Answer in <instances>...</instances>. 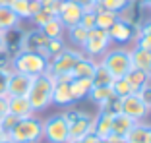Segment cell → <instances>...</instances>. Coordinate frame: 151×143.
Wrapping results in <instances>:
<instances>
[{
  "label": "cell",
  "mask_w": 151,
  "mask_h": 143,
  "mask_svg": "<svg viewBox=\"0 0 151 143\" xmlns=\"http://www.w3.org/2000/svg\"><path fill=\"white\" fill-rule=\"evenodd\" d=\"M52 87H54V77L50 76L49 72L33 77V83H31L29 93H27V99H29L35 114L47 110L52 104Z\"/></svg>",
  "instance_id": "obj_1"
},
{
  "label": "cell",
  "mask_w": 151,
  "mask_h": 143,
  "mask_svg": "<svg viewBox=\"0 0 151 143\" xmlns=\"http://www.w3.org/2000/svg\"><path fill=\"white\" fill-rule=\"evenodd\" d=\"M49 70V60L41 52H29V50H19L12 58V72H19L25 76H41Z\"/></svg>",
  "instance_id": "obj_2"
},
{
  "label": "cell",
  "mask_w": 151,
  "mask_h": 143,
  "mask_svg": "<svg viewBox=\"0 0 151 143\" xmlns=\"http://www.w3.org/2000/svg\"><path fill=\"white\" fill-rule=\"evenodd\" d=\"M8 137L16 143H41L43 141V120L37 118L35 114L22 118L16 124V128L8 134Z\"/></svg>",
  "instance_id": "obj_3"
},
{
  "label": "cell",
  "mask_w": 151,
  "mask_h": 143,
  "mask_svg": "<svg viewBox=\"0 0 151 143\" xmlns=\"http://www.w3.org/2000/svg\"><path fill=\"white\" fill-rule=\"evenodd\" d=\"M99 62L112 74V77H124L132 70V58H130V49L126 46H114L109 49L103 54Z\"/></svg>",
  "instance_id": "obj_4"
},
{
  "label": "cell",
  "mask_w": 151,
  "mask_h": 143,
  "mask_svg": "<svg viewBox=\"0 0 151 143\" xmlns=\"http://www.w3.org/2000/svg\"><path fill=\"white\" fill-rule=\"evenodd\" d=\"M81 56H83V50L81 49L66 46L58 56H54V58L49 60V70L47 72H49L54 79H58V77H66V76L72 77V70H74L76 62H78Z\"/></svg>",
  "instance_id": "obj_5"
},
{
  "label": "cell",
  "mask_w": 151,
  "mask_h": 143,
  "mask_svg": "<svg viewBox=\"0 0 151 143\" xmlns=\"http://www.w3.org/2000/svg\"><path fill=\"white\" fill-rule=\"evenodd\" d=\"M43 139L47 143H68L70 141V126L64 120L62 112L52 114L43 120Z\"/></svg>",
  "instance_id": "obj_6"
},
{
  "label": "cell",
  "mask_w": 151,
  "mask_h": 143,
  "mask_svg": "<svg viewBox=\"0 0 151 143\" xmlns=\"http://www.w3.org/2000/svg\"><path fill=\"white\" fill-rule=\"evenodd\" d=\"M111 37H109V33L105 31V29H99V27H95V29H91L87 35V41H85L83 45V54L85 56H89V58H101L103 54L107 52L109 49H111Z\"/></svg>",
  "instance_id": "obj_7"
},
{
  "label": "cell",
  "mask_w": 151,
  "mask_h": 143,
  "mask_svg": "<svg viewBox=\"0 0 151 143\" xmlns=\"http://www.w3.org/2000/svg\"><path fill=\"white\" fill-rule=\"evenodd\" d=\"M120 112L126 114V116H130L136 122H142L149 114V108L142 103V99L138 97V93H132L128 97L120 99Z\"/></svg>",
  "instance_id": "obj_8"
},
{
  "label": "cell",
  "mask_w": 151,
  "mask_h": 143,
  "mask_svg": "<svg viewBox=\"0 0 151 143\" xmlns=\"http://www.w3.org/2000/svg\"><path fill=\"white\" fill-rule=\"evenodd\" d=\"M70 79H72L70 76L54 79V87H52V104L66 107V108L74 104V97H72V89H70Z\"/></svg>",
  "instance_id": "obj_9"
},
{
  "label": "cell",
  "mask_w": 151,
  "mask_h": 143,
  "mask_svg": "<svg viewBox=\"0 0 151 143\" xmlns=\"http://www.w3.org/2000/svg\"><path fill=\"white\" fill-rule=\"evenodd\" d=\"M33 77L19 74V72H10V81H8V97H27L31 89Z\"/></svg>",
  "instance_id": "obj_10"
},
{
  "label": "cell",
  "mask_w": 151,
  "mask_h": 143,
  "mask_svg": "<svg viewBox=\"0 0 151 143\" xmlns=\"http://www.w3.org/2000/svg\"><path fill=\"white\" fill-rule=\"evenodd\" d=\"M95 128V116L89 112H80V116L70 124V139H81L87 134H91Z\"/></svg>",
  "instance_id": "obj_11"
},
{
  "label": "cell",
  "mask_w": 151,
  "mask_h": 143,
  "mask_svg": "<svg viewBox=\"0 0 151 143\" xmlns=\"http://www.w3.org/2000/svg\"><path fill=\"white\" fill-rule=\"evenodd\" d=\"M49 39L41 29L33 27L29 31H23V39H22V50H29V52H43L47 46Z\"/></svg>",
  "instance_id": "obj_12"
},
{
  "label": "cell",
  "mask_w": 151,
  "mask_h": 143,
  "mask_svg": "<svg viewBox=\"0 0 151 143\" xmlns=\"http://www.w3.org/2000/svg\"><path fill=\"white\" fill-rule=\"evenodd\" d=\"M81 14H83V10L76 4L74 0H68V2H62L60 12H58L56 18L62 21V25L66 27V29H70V27H74V25H80Z\"/></svg>",
  "instance_id": "obj_13"
},
{
  "label": "cell",
  "mask_w": 151,
  "mask_h": 143,
  "mask_svg": "<svg viewBox=\"0 0 151 143\" xmlns=\"http://www.w3.org/2000/svg\"><path fill=\"white\" fill-rule=\"evenodd\" d=\"M109 37H111V43H128L130 39H136V33H138V25H132V23H126L122 21V19H118V21L114 23V25H111V29H109Z\"/></svg>",
  "instance_id": "obj_14"
},
{
  "label": "cell",
  "mask_w": 151,
  "mask_h": 143,
  "mask_svg": "<svg viewBox=\"0 0 151 143\" xmlns=\"http://www.w3.org/2000/svg\"><path fill=\"white\" fill-rule=\"evenodd\" d=\"M8 112L18 118H27L35 114L27 97H8Z\"/></svg>",
  "instance_id": "obj_15"
},
{
  "label": "cell",
  "mask_w": 151,
  "mask_h": 143,
  "mask_svg": "<svg viewBox=\"0 0 151 143\" xmlns=\"http://www.w3.org/2000/svg\"><path fill=\"white\" fill-rule=\"evenodd\" d=\"M134 124H136V120H132L130 116H126L122 112L112 114V135L118 139H124L128 135V132L134 128Z\"/></svg>",
  "instance_id": "obj_16"
},
{
  "label": "cell",
  "mask_w": 151,
  "mask_h": 143,
  "mask_svg": "<svg viewBox=\"0 0 151 143\" xmlns=\"http://www.w3.org/2000/svg\"><path fill=\"white\" fill-rule=\"evenodd\" d=\"M130 58H132V68L151 74V50H143L134 45V49H130Z\"/></svg>",
  "instance_id": "obj_17"
},
{
  "label": "cell",
  "mask_w": 151,
  "mask_h": 143,
  "mask_svg": "<svg viewBox=\"0 0 151 143\" xmlns=\"http://www.w3.org/2000/svg\"><path fill=\"white\" fill-rule=\"evenodd\" d=\"M93 132L99 135V139H109L112 135V114L105 110H99L95 116V128Z\"/></svg>",
  "instance_id": "obj_18"
},
{
  "label": "cell",
  "mask_w": 151,
  "mask_h": 143,
  "mask_svg": "<svg viewBox=\"0 0 151 143\" xmlns=\"http://www.w3.org/2000/svg\"><path fill=\"white\" fill-rule=\"evenodd\" d=\"M91 87H93V81L87 79V77H72V79H70V89H72L74 103L87 99V95H89V91H91Z\"/></svg>",
  "instance_id": "obj_19"
},
{
  "label": "cell",
  "mask_w": 151,
  "mask_h": 143,
  "mask_svg": "<svg viewBox=\"0 0 151 143\" xmlns=\"http://www.w3.org/2000/svg\"><path fill=\"white\" fill-rule=\"evenodd\" d=\"M95 68H97V60L89 58V56H81L78 62H76L74 70H72V77H87L91 79L95 74Z\"/></svg>",
  "instance_id": "obj_20"
},
{
  "label": "cell",
  "mask_w": 151,
  "mask_h": 143,
  "mask_svg": "<svg viewBox=\"0 0 151 143\" xmlns=\"http://www.w3.org/2000/svg\"><path fill=\"white\" fill-rule=\"evenodd\" d=\"M118 19H120V16L116 12H109V10H103L101 6H95V27L109 31L111 25H114Z\"/></svg>",
  "instance_id": "obj_21"
},
{
  "label": "cell",
  "mask_w": 151,
  "mask_h": 143,
  "mask_svg": "<svg viewBox=\"0 0 151 143\" xmlns=\"http://www.w3.org/2000/svg\"><path fill=\"white\" fill-rule=\"evenodd\" d=\"M124 139H126V143H149V124L136 122Z\"/></svg>",
  "instance_id": "obj_22"
},
{
  "label": "cell",
  "mask_w": 151,
  "mask_h": 143,
  "mask_svg": "<svg viewBox=\"0 0 151 143\" xmlns=\"http://www.w3.org/2000/svg\"><path fill=\"white\" fill-rule=\"evenodd\" d=\"M19 18L14 14V10L10 6H0V31L6 33L14 27H19Z\"/></svg>",
  "instance_id": "obj_23"
},
{
  "label": "cell",
  "mask_w": 151,
  "mask_h": 143,
  "mask_svg": "<svg viewBox=\"0 0 151 143\" xmlns=\"http://www.w3.org/2000/svg\"><path fill=\"white\" fill-rule=\"evenodd\" d=\"M87 99H91V103H95L99 108H103L105 104L111 101V99H114V95H112V89H111V85L109 87H91V91H89Z\"/></svg>",
  "instance_id": "obj_24"
},
{
  "label": "cell",
  "mask_w": 151,
  "mask_h": 143,
  "mask_svg": "<svg viewBox=\"0 0 151 143\" xmlns=\"http://www.w3.org/2000/svg\"><path fill=\"white\" fill-rule=\"evenodd\" d=\"M41 31L47 35V39H60V37H64V33H66V27L62 25V21L58 18H50L49 21L41 27Z\"/></svg>",
  "instance_id": "obj_25"
},
{
  "label": "cell",
  "mask_w": 151,
  "mask_h": 143,
  "mask_svg": "<svg viewBox=\"0 0 151 143\" xmlns=\"http://www.w3.org/2000/svg\"><path fill=\"white\" fill-rule=\"evenodd\" d=\"M111 89H112V95H114L116 99H124V97H128V95L136 93V89L128 83L126 77H114L112 83H111Z\"/></svg>",
  "instance_id": "obj_26"
},
{
  "label": "cell",
  "mask_w": 151,
  "mask_h": 143,
  "mask_svg": "<svg viewBox=\"0 0 151 143\" xmlns=\"http://www.w3.org/2000/svg\"><path fill=\"white\" fill-rule=\"evenodd\" d=\"M112 79H114L112 74L97 60V68H95V74H93V77H91L93 85L95 87H109V85L112 83Z\"/></svg>",
  "instance_id": "obj_27"
},
{
  "label": "cell",
  "mask_w": 151,
  "mask_h": 143,
  "mask_svg": "<svg viewBox=\"0 0 151 143\" xmlns=\"http://www.w3.org/2000/svg\"><path fill=\"white\" fill-rule=\"evenodd\" d=\"M66 33H68V39H70V43L76 46V49H83L85 41H87V35H89V31L85 29V27L74 25V27H70V29H66Z\"/></svg>",
  "instance_id": "obj_28"
},
{
  "label": "cell",
  "mask_w": 151,
  "mask_h": 143,
  "mask_svg": "<svg viewBox=\"0 0 151 143\" xmlns=\"http://www.w3.org/2000/svg\"><path fill=\"white\" fill-rule=\"evenodd\" d=\"M66 46H68V43L64 41V37H60V39H49V43H47V46H45V50L41 54H43L47 60H50V58H54V56H58Z\"/></svg>",
  "instance_id": "obj_29"
},
{
  "label": "cell",
  "mask_w": 151,
  "mask_h": 143,
  "mask_svg": "<svg viewBox=\"0 0 151 143\" xmlns=\"http://www.w3.org/2000/svg\"><path fill=\"white\" fill-rule=\"evenodd\" d=\"M124 77L128 79V83L132 85L136 91H138L139 87H143V85L149 83V74H147V72H142V70H136V68H132Z\"/></svg>",
  "instance_id": "obj_30"
},
{
  "label": "cell",
  "mask_w": 151,
  "mask_h": 143,
  "mask_svg": "<svg viewBox=\"0 0 151 143\" xmlns=\"http://www.w3.org/2000/svg\"><path fill=\"white\" fill-rule=\"evenodd\" d=\"M8 6L14 10V14L19 18V21L31 18V14H29V0H10Z\"/></svg>",
  "instance_id": "obj_31"
},
{
  "label": "cell",
  "mask_w": 151,
  "mask_h": 143,
  "mask_svg": "<svg viewBox=\"0 0 151 143\" xmlns=\"http://www.w3.org/2000/svg\"><path fill=\"white\" fill-rule=\"evenodd\" d=\"M128 4H130V0H103L101 4H97V6H101L103 10H109V12L120 14L124 8H128Z\"/></svg>",
  "instance_id": "obj_32"
},
{
  "label": "cell",
  "mask_w": 151,
  "mask_h": 143,
  "mask_svg": "<svg viewBox=\"0 0 151 143\" xmlns=\"http://www.w3.org/2000/svg\"><path fill=\"white\" fill-rule=\"evenodd\" d=\"M19 120H22V118L14 116V114H10V112H8V114H6L4 118H0V130H2L6 135H8L10 132H12L14 128H16V124H18Z\"/></svg>",
  "instance_id": "obj_33"
},
{
  "label": "cell",
  "mask_w": 151,
  "mask_h": 143,
  "mask_svg": "<svg viewBox=\"0 0 151 143\" xmlns=\"http://www.w3.org/2000/svg\"><path fill=\"white\" fill-rule=\"evenodd\" d=\"M60 6H62L60 0H41V10L47 12L49 16H54V18H56L58 12H60Z\"/></svg>",
  "instance_id": "obj_34"
},
{
  "label": "cell",
  "mask_w": 151,
  "mask_h": 143,
  "mask_svg": "<svg viewBox=\"0 0 151 143\" xmlns=\"http://www.w3.org/2000/svg\"><path fill=\"white\" fill-rule=\"evenodd\" d=\"M80 25L85 27L87 31L95 29V10H83V14H81V19H80Z\"/></svg>",
  "instance_id": "obj_35"
},
{
  "label": "cell",
  "mask_w": 151,
  "mask_h": 143,
  "mask_svg": "<svg viewBox=\"0 0 151 143\" xmlns=\"http://www.w3.org/2000/svg\"><path fill=\"white\" fill-rule=\"evenodd\" d=\"M136 46H139L143 50H151V35L145 31H139V27L138 33H136Z\"/></svg>",
  "instance_id": "obj_36"
},
{
  "label": "cell",
  "mask_w": 151,
  "mask_h": 143,
  "mask_svg": "<svg viewBox=\"0 0 151 143\" xmlns=\"http://www.w3.org/2000/svg\"><path fill=\"white\" fill-rule=\"evenodd\" d=\"M10 72H12V70H2V68H0V97H8Z\"/></svg>",
  "instance_id": "obj_37"
},
{
  "label": "cell",
  "mask_w": 151,
  "mask_h": 143,
  "mask_svg": "<svg viewBox=\"0 0 151 143\" xmlns=\"http://www.w3.org/2000/svg\"><path fill=\"white\" fill-rule=\"evenodd\" d=\"M50 18H54V16H49V14H47V12H43V10H39V12H37V14H35V16H33L31 19H29V21H31L33 25L37 27V29H41V27H43L45 23L49 21Z\"/></svg>",
  "instance_id": "obj_38"
},
{
  "label": "cell",
  "mask_w": 151,
  "mask_h": 143,
  "mask_svg": "<svg viewBox=\"0 0 151 143\" xmlns=\"http://www.w3.org/2000/svg\"><path fill=\"white\" fill-rule=\"evenodd\" d=\"M136 93H138V97L142 99V103L145 104L147 108H151V85H149V83L143 85V87H139Z\"/></svg>",
  "instance_id": "obj_39"
},
{
  "label": "cell",
  "mask_w": 151,
  "mask_h": 143,
  "mask_svg": "<svg viewBox=\"0 0 151 143\" xmlns=\"http://www.w3.org/2000/svg\"><path fill=\"white\" fill-rule=\"evenodd\" d=\"M12 54L6 49H0V68L2 70H12Z\"/></svg>",
  "instance_id": "obj_40"
},
{
  "label": "cell",
  "mask_w": 151,
  "mask_h": 143,
  "mask_svg": "<svg viewBox=\"0 0 151 143\" xmlns=\"http://www.w3.org/2000/svg\"><path fill=\"white\" fill-rule=\"evenodd\" d=\"M74 2L80 6L81 10H95V6H97L95 0H74Z\"/></svg>",
  "instance_id": "obj_41"
},
{
  "label": "cell",
  "mask_w": 151,
  "mask_h": 143,
  "mask_svg": "<svg viewBox=\"0 0 151 143\" xmlns=\"http://www.w3.org/2000/svg\"><path fill=\"white\" fill-rule=\"evenodd\" d=\"M8 114V97H0V118Z\"/></svg>",
  "instance_id": "obj_42"
},
{
  "label": "cell",
  "mask_w": 151,
  "mask_h": 143,
  "mask_svg": "<svg viewBox=\"0 0 151 143\" xmlns=\"http://www.w3.org/2000/svg\"><path fill=\"white\" fill-rule=\"evenodd\" d=\"M101 139H99V135L95 134V132H91V134H87L85 137H81V143H99Z\"/></svg>",
  "instance_id": "obj_43"
},
{
  "label": "cell",
  "mask_w": 151,
  "mask_h": 143,
  "mask_svg": "<svg viewBox=\"0 0 151 143\" xmlns=\"http://www.w3.org/2000/svg\"><path fill=\"white\" fill-rule=\"evenodd\" d=\"M136 2H138L142 8H149L151 10V0H136Z\"/></svg>",
  "instance_id": "obj_44"
},
{
  "label": "cell",
  "mask_w": 151,
  "mask_h": 143,
  "mask_svg": "<svg viewBox=\"0 0 151 143\" xmlns=\"http://www.w3.org/2000/svg\"><path fill=\"white\" fill-rule=\"evenodd\" d=\"M109 143H126V139H118V137H114V135H111V137H109Z\"/></svg>",
  "instance_id": "obj_45"
},
{
  "label": "cell",
  "mask_w": 151,
  "mask_h": 143,
  "mask_svg": "<svg viewBox=\"0 0 151 143\" xmlns=\"http://www.w3.org/2000/svg\"><path fill=\"white\" fill-rule=\"evenodd\" d=\"M139 31H145V33H149V35H151V21L145 23L143 27H139Z\"/></svg>",
  "instance_id": "obj_46"
},
{
  "label": "cell",
  "mask_w": 151,
  "mask_h": 143,
  "mask_svg": "<svg viewBox=\"0 0 151 143\" xmlns=\"http://www.w3.org/2000/svg\"><path fill=\"white\" fill-rule=\"evenodd\" d=\"M0 49H4V33L0 31Z\"/></svg>",
  "instance_id": "obj_47"
},
{
  "label": "cell",
  "mask_w": 151,
  "mask_h": 143,
  "mask_svg": "<svg viewBox=\"0 0 151 143\" xmlns=\"http://www.w3.org/2000/svg\"><path fill=\"white\" fill-rule=\"evenodd\" d=\"M0 143H16V141H14V139H10V137H4Z\"/></svg>",
  "instance_id": "obj_48"
},
{
  "label": "cell",
  "mask_w": 151,
  "mask_h": 143,
  "mask_svg": "<svg viewBox=\"0 0 151 143\" xmlns=\"http://www.w3.org/2000/svg\"><path fill=\"white\" fill-rule=\"evenodd\" d=\"M10 4V0H0V6H8Z\"/></svg>",
  "instance_id": "obj_49"
},
{
  "label": "cell",
  "mask_w": 151,
  "mask_h": 143,
  "mask_svg": "<svg viewBox=\"0 0 151 143\" xmlns=\"http://www.w3.org/2000/svg\"><path fill=\"white\" fill-rule=\"evenodd\" d=\"M4 137H8V135H6V134H4V132L0 130V141H2V139H4Z\"/></svg>",
  "instance_id": "obj_50"
},
{
  "label": "cell",
  "mask_w": 151,
  "mask_h": 143,
  "mask_svg": "<svg viewBox=\"0 0 151 143\" xmlns=\"http://www.w3.org/2000/svg\"><path fill=\"white\" fill-rule=\"evenodd\" d=\"M68 143H81V139H70Z\"/></svg>",
  "instance_id": "obj_51"
},
{
  "label": "cell",
  "mask_w": 151,
  "mask_h": 143,
  "mask_svg": "<svg viewBox=\"0 0 151 143\" xmlns=\"http://www.w3.org/2000/svg\"><path fill=\"white\" fill-rule=\"evenodd\" d=\"M149 143H151V124H149Z\"/></svg>",
  "instance_id": "obj_52"
},
{
  "label": "cell",
  "mask_w": 151,
  "mask_h": 143,
  "mask_svg": "<svg viewBox=\"0 0 151 143\" xmlns=\"http://www.w3.org/2000/svg\"><path fill=\"white\" fill-rule=\"evenodd\" d=\"M95 2H97V4H101V2H103V0H95Z\"/></svg>",
  "instance_id": "obj_53"
},
{
  "label": "cell",
  "mask_w": 151,
  "mask_h": 143,
  "mask_svg": "<svg viewBox=\"0 0 151 143\" xmlns=\"http://www.w3.org/2000/svg\"><path fill=\"white\" fill-rule=\"evenodd\" d=\"M149 85H151V74H149Z\"/></svg>",
  "instance_id": "obj_54"
},
{
  "label": "cell",
  "mask_w": 151,
  "mask_h": 143,
  "mask_svg": "<svg viewBox=\"0 0 151 143\" xmlns=\"http://www.w3.org/2000/svg\"><path fill=\"white\" fill-rule=\"evenodd\" d=\"M60 2H68V0H60Z\"/></svg>",
  "instance_id": "obj_55"
},
{
  "label": "cell",
  "mask_w": 151,
  "mask_h": 143,
  "mask_svg": "<svg viewBox=\"0 0 151 143\" xmlns=\"http://www.w3.org/2000/svg\"><path fill=\"white\" fill-rule=\"evenodd\" d=\"M130 2H136V0H130Z\"/></svg>",
  "instance_id": "obj_56"
},
{
  "label": "cell",
  "mask_w": 151,
  "mask_h": 143,
  "mask_svg": "<svg viewBox=\"0 0 151 143\" xmlns=\"http://www.w3.org/2000/svg\"><path fill=\"white\" fill-rule=\"evenodd\" d=\"M149 112H151V108H149Z\"/></svg>",
  "instance_id": "obj_57"
}]
</instances>
